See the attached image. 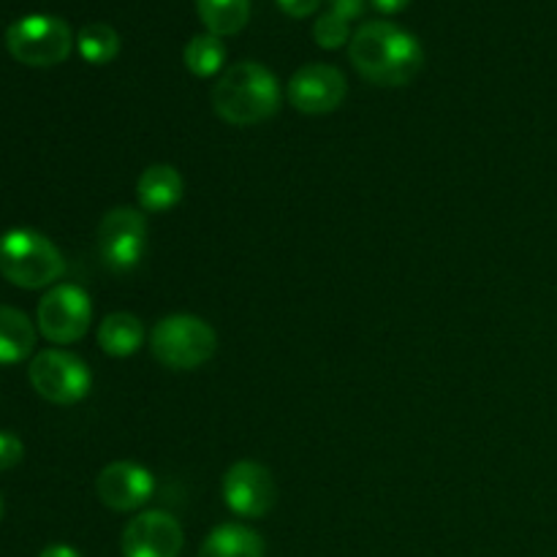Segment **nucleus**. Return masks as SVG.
<instances>
[{
	"mask_svg": "<svg viewBox=\"0 0 557 557\" xmlns=\"http://www.w3.org/2000/svg\"><path fill=\"white\" fill-rule=\"evenodd\" d=\"M201 25L212 36H234L250 20V0H196Z\"/></svg>",
	"mask_w": 557,
	"mask_h": 557,
	"instance_id": "nucleus-17",
	"label": "nucleus"
},
{
	"mask_svg": "<svg viewBox=\"0 0 557 557\" xmlns=\"http://www.w3.org/2000/svg\"><path fill=\"white\" fill-rule=\"evenodd\" d=\"M185 194L183 174L169 163H152L136 183V199L145 212H166L180 205Z\"/></svg>",
	"mask_w": 557,
	"mask_h": 557,
	"instance_id": "nucleus-13",
	"label": "nucleus"
},
{
	"mask_svg": "<svg viewBox=\"0 0 557 557\" xmlns=\"http://www.w3.org/2000/svg\"><path fill=\"white\" fill-rule=\"evenodd\" d=\"M183 60L190 74L207 79V76H215L223 69V63H226V47H223L221 36L199 33V36H194L185 44Z\"/></svg>",
	"mask_w": 557,
	"mask_h": 557,
	"instance_id": "nucleus-18",
	"label": "nucleus"
},
{
	"mask_svg": "<svg viewBox=\"0 0 557 557\" xmlns=\"http://www.w3.org/2000/svg\"><path fill=\"white\" fill-rule=\"evenodd\" d=\"M76 49L90 65H107L120 54V36L107 22H90L76 36Z\"/></svg>",
	"mask_w": 557,
	"mask_h": 557,
	"instance_id": "nucleus-19",
	"label": "nucleus"
},
{
	"mask_svg": "<svg viewBox=\"0 0 557 557\" xmlns=\"http://www.w3.org/2000/svg\"><path fill=\"white\" fill-rule=\"evenodd\" d=\"M150 351L163 368L196 370L215 357L218 335L199 315L174 313L152 326Z\"/></svg>",
	"mask_w": 557,
	"mask_h": 557,
	"instance_id": "nucleus-4",
	"label": "nucleus"
},
{
	"mask_svg": "<svg viewBox=\"0 0 557 557\" xmlns=\"http://www.w3.org/2000/svg\"><path fill=\"white\" fill-rule=\"evenodd\" d=\"M5 49L16 63L49 69L69 58L74 49V33L60 16L30 14L5 27Z\"/></svg>",
	"mask_w": 557,
	"mask_h": 557,
	"instance_id": "nucleus-5",
	"label": "nucleus"
},
{
	"mask_svg": "<svg viewBox=\"0 0 557 557\" xmlns=\"http://www.w3.org/2000/svg\"><path fill=\"white\" fill-rule=\"evenodd\" d=\"M36 348V326L22 310L0 305V364L25 362Z\"/></svg>",
	"mask_w": 557,
	"mask_h": 557,
	"instance_id": "nucleus-16",
	"label": "nucleus"
},
{
	"mask_svg": "<svg viewBox=\"0 0 557 557\" xmlns=\"http://www.w3.org/2000/svg\"><path fill=\"white\" fill-rule=\"evenodd\" d=\"M281 107V85L267 65L245 60L221 74L212 90V109L226 123L248 128L270 120Z\"/></svg>",
	"mask_w": 557,
	"mask_h": 557,
	"instance_id": "nucleus-2",
	"label": "nucleus"
},
{
	"mask_svg": "<svg viewBox=\"0 0 557 557\" xmlns=\"http://www.w3.org/2000/svg\"><path fill=\"white\" fill-rule=\"evenodd\" d=\"M30 386L54 406H74L90 395V368L76 354L63 348H47L30 359L27 368Z\"/></svg>",
	"mask_w": 557,
	"mask_h": 557,
	"instance_id": "nucleus-6",
	"label": "nucleus"
},
{
	"mask_svg": "<svg viewBox=\"0 0 557 557\" xmlns=\"http://www.w3.org/2000/svg\"><path fill=\"white\" fill-rule=\"evenodd\" d=\"M199 557H264V539L250 528L226 522L207 533Z\"/></svg>",
	"mask_w": 557,
	"mask_h": 557,
	"instance_id": "nucleus-15",
	"label": "nucleus"
},
{
	"mask_svg": "<svg viewBox=\"0 0 557 557\" xmlns=\"http://www.w3.org/2000/svg\"><path fill=\"white\" fill-rule=\"evenodd\" d=\"M92 302L85 288L74 283H58L41 297L36 310L38 332L54 346L82 341L90 330Z\"/></svg>",
	"mask_w": 557,
	"mask_h": 557,
	"instance_id": "nucleus-7",
	"label": "nucleus"
},
{
	"mask_svg": "<svg viewBox=\"0 0 557 557\" xmlns=\"http://www.w3.org/2000/svg\"><path fill=\"white\" fill-rule=\"evenodd\" d=\"M348 58L368 82L403 87L422 71L424 49L413 33L395 22H364L348 41Z\"/></svg>",
	"mask_w": 557,
	"mask_h": 557,
	"instance_id": "nucleus-1",
	"label": "nucleus"
},
{
	"mask_svg": "<svg viewBox=\"0 0 557 557\" xmlns=\"http://www.w3.org/2000/svg\"><path fill=\"white\" fill-rule=\"evenodd\" d=\"M145 324L141 319H136L134 313H109L107 319L98 324V346H101L103 354L109 357H131V354L139 351L145 346Z\"/></svg>",
	"mask_w": 557,
	"mask_h": 557,
	"instance_id": "nucleus-14",
	"label": "nucleus"
},
{
	"mask_svg": "<svg viewBox=\"0 0 557 557\" xmlns=\"http://www.w3.org/2000/svg\"><path fill=\"white\" fill-rule=\"evenodd\" d=\"M313 38L321 49H341L346 47V41H351V30H348V22L343 16H337L335 11H324L315 20Z\"/></svg>",
	"mask_w": 557,
	"mask_h": 557,
	"instance_id": "nucleus-20",
	"label": "nucleus"
},
{
	"mask_svg": "<svg viewBox=\"0 0 557 557\" xmlns=\"http://www.w3.org/2000/svg\"><path fill=\"white\" fill-rule=\"evenodd\" d=\"M65 272L63 253L36 228H9L0 237V275L14 286L36 292Z\"/></svg>",
	"mask_w": 557,
	"mask_h": 557,
	"instance_id": "nucleus-3",
	"label": "nucleus"
},
{
	"mask_svg": "<svg viewBox=\"0 0 557 557\" xmlns=\"http://www.w3.org/2000/svg\"><path fill=\"white\" fill-rule=\"evenodd\" d=\"M98 253L112 272H131L147 253V218L131 207H114L98 223Z\"/></svg>",
	"mask_w": 557,
	"mask_h": 557,
	"instance_id": "nucleus-8",
	"label": "nucleus"
},
{
	"mask_svg": "<svg viewBox=\"0 0 557 557\" xmlns=\"http://www.w3.org/2000/svg\"><path fill=\"white\" fill-rule=\"evenodd\" d=\"M185 544L183 525L169 511L150 509L136 515L123 531V557H180Z\"/></svg>",
	"mask_w": 557,
	"mask_h": 557,
	"instance_id": "nucleus-11",
	"label": "nucleus"
},
{
	"mask_svg": "<svg viewBox=\"0 0 557 557\" xmlns=\"http://www.w3.org/2000/svg\"><path fill=\"white\" fill-rule=\"evenodd\" d=\"M22 455H25V444L14 433L0 430V471H9V468L20 466Z\"/></svg>",
	"mask_w": 557,
	"mask_h": 557,
	"instance_id": "nucleus-21",
	"label": "nucleus"
},
{
	"mask_svg": "<svg viewBox=\"0 0 557 557\" xmlns=\"http://www.w3.org/2000/svg\"><path fill=\"white\" fill-rule=\"evenodd\" d=\"M337 16H343L346 22L357 20V16H362L364 11V0H332V9Z\"/></svg>",
	"mask_w": 557,
	"mask_h": 557,
	"instance_id": "nucleus-23",
	"label": "nucleus"
},
{
	"mask_svg": "<svg viewBox=\"0 0 557 557\" xmlns=\"http://www.w3.org/2000/svg\"><path fill=\"white\" fill-rule=\"evenodd\" d=\"M277 487L272 471L256 460H239L223 473V500L245 520H259L275 506Z\"/></svg>",
	"mask_w": 557,
	"mask_h": 557,
	"instance_id": "nucleus-9",
	"label": "nucleus"
},
{
	"mask_svg": "<svg viewBox=\"0 0 557 557\" xmlns=\"http://www.w3.org/2000/svg\"><path fill=\"white\" fill-rule=\"evenodd\" d=\"M348 85L341 69L330 63H308L288 79L286 96L302 114H330L346 98Z\"/></svg>",
	"mask_w": 557,
	"mask_h": 557,
	"instance_id": "nucleus-10",
	"label": "nucleus"
},
{
	"mask_svg": "<svg viewBox=\"0 0 557 557\" xmlns=\"http://www.w3.org/2000/svg\"><path fill=\"white\" fill-rule=\"evenodd\" d=\"M0 520H3V498H0Z\"/></svg>",
	"mask_w": 557,
	"mask_h": 557,
	"instance_id": "nucleus-26",
	"label": "nucleus"
},
{
	"mask_svg": "<svg viewBox=\"0 0 557 557\" xmlns=\"http://www.w3.org/2000/svg\"><path fill=\"white\" fill-rule=\"evenodd\" d=\"M96 493L107 509L112 511H136L147 506L156 493V479L139 462L117 460L103 468L96 479Z\"/></svg>",
	"mask_w": 557,
	"mask_h": 557,
	"instance_id": "nucleus-12",
	"label": "nucleus"
},
{
	"mask_svg": "<svg viewBox=\"0 0 557 557\" xmlns=\"http://www.w3.org/2000/svg\"><path fill=\"white\" fill-rule=\"evenodd\" d=\"M370 3H373V9L381 11V14H400L411 0H370Z\"/></svg>",
	"mask_w": 557,
	"mask_h": 557,
	"instance_id": "nucleus-24",
	"label": "nucleus"
},
{
	"mask_svg": "<svg viewBox=\"0 0 557 557\" xmlns=\"http://www.w3.org/2000/svg\"><path fill=\"white\" fill-rule=\"evenodd\" d=\"M283 14L294 16V20H305V16L315 14V9L321 5V0H277Z\"/></svg>",
	"mask_w": 557,
	"mask_h": 557,
	"instance_id": "nucleus-22",
	"label": "nucleus"
},
{
	"mask_svg": "<svg viewBox=\"0 0 557 557\" xmlns=\"http://www.w3.org/2000/svg\"><path fill=\"white\" fill-rule=\"evenodd\" d=\"M38 557H82L76 553L74 547H69V544H49L47 549H41V555Z\"/></svg>",
	"mask_w": 557,
	"mask_h": 557,
	"instance_id": "nucleus-25",
	"label": "nucleus"
}]
</instances>
